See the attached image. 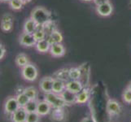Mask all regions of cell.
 I'll list each match as a JSON object with an SVG mask.
<instances>
[{"label":"cell","instance_id":"obj_18","mask_svg":"<svg viewBox=\"0 0 131 122\" xmlns=\"http://www.w3.org/2000/svg\"><path fill=\"white\" fill-rule=\"evenodd\" d=\"M53 77L55 79H59L61 81H64L67 82L69 81V69H60L57 70L55 73L53 74Z\"/></svg>","mask_w":131,"mask_h":122},{"label":"cell","instance_id":"obj_29","mask_svg":"<svg viewBox=\"0 0 131 122\" xmlns=\"http://www.w3.org/2000/svg\"><path fill=\"white\" fill-rule=\"evenodd\" d=\"M41 116H40L37 112H30L27 115L26 122H39Z\"/></svg>","mask_w":131,"mask_h":122},{"label":"cell","instance_id":"obj_37","mask_svg":"<svg viewBox=\"0 0 131 122\" xmlns=\"http://www.w3.org/2000/svg\"><path fill=\"white\" fill-rule=\"evenodd\" d=\"M83 2H91V1H94V0H82Z\"/></svg>","mask_w":131,"mask_h":122},{"label":"cell","instance_id":"obj_9","mask_svg":"<svg viewBox=\"0 0 131 122\" xmlns=\"http://www.w3.org/2000/svg\"><path fill=\"white\" fill-rule=\"evenodd\" d=\"M19 42L23 47H35V44L37 42L35 41L32 34L23 32L19 37Z\"/></svg>","mask_w":131,"mask_h":122},{"label":"cell","instance_id":"obj_7","mask_svg":"<svg viewBox=\"0 0 131 122\" xmlns=\"http://www.w3.org/2000/svg\"><path fill=\"white\" fill-rule=\"evenodd\" d=\"M54 83V77L51 76H47L42 77L39 81V89L44 94L52 92V87Z\"/></svg>","mask_w":131,"mask_h":122},{"label":"cell","instance_id":"obj_5","mask_svg":"<svg viewBox=\"0 0 131 122\" xmlns=\"http://www.w3.org/2000/svg\"><path fill=\"white\" fill-rule=\"evenodd\" d=\"M97 14L102 17L110 16L113 12V6L110 2H107L104 3L97 5L95 7Z\"/></svg>","mask_w":131,"mask_h":122},{"label":"cell","instance_id":"obj_1","mask_svg":"<svg viewBox=\"0 0 131 122\" xmlns=\"http://www.w3.org/2000/svg\"><path fill=\"white\" fill-rule=\"evenodd\" d=\"M30 18L40 26H43L48 21L51 20V13L43 7H36L31 12Z\"/></svg>","mask_w":131,"mask_h":122},{"label":"cell","instance_id":"obj_17","mask_svg":"<svg viewBox=\"0 0 131 122\" xmlns=\"http://www.w3.org/2000/svg\"><path fill=\"white\" fill-rule=\"evenodd\" d=\"M39 25L36 23V22L32 19V18H29L27 19L24 24L23 27V32L28 33V34H34V31L38 29Z\"/></svg>","mask_w":131,"mask_h":122},{"label":"cell","instance_id":"obj_30","mask_svg":"<svg viewBox=\"0 0 131 122\" xmlns=\"http://www.w3.org/2000/svg\"><path fill=\"white\" fill-rule=\"evenodd\" d=\"M123 101L127 103V104H131V90L129 88H126L122 94Z\"/></svg>","mask_w":131,"mask_h":122},{"label":"cell","instance_id":"obj_12","mask_svg":"<svg viewBox=\"0 0 131 122\" xmlns=\"http://www.w3.org/2000/svg\"><path fill=\"white\" fill-rule=\"evenodd\" d=\"M28 112L25 107H20L11 116V120L12 122H26V118Z\"/></svg>","mask_w":131,"mask_h":122},{"label":"cell","instance_id":"obj_40","mask_svg":"<svg viewBox=\"0 0 131 122\" xmlns=\"http://www.w3.org/2000/svg\"><path fill=\"white\" fill-rule=\"evenodd\" d=\"M0 2H3V1H2V0H0Z\"/></svg>","mask_w":131,"mask_h":122},{"label":"cell","instance_id":"obj_25","mask_svg":"<svg viewBox=\"0 0 131 122\" xmlns=\"http://www.w3.org/2000/svg\"><path fill=\"white\" fill-rule=\"evenodd\" d=\"M16 97L17 102H18V103H19L20 107H25L27 103H28L30 100V99L29 98V97L25 94V92L16 94Z\"/></svg>","mask_w":131,"mask_h":122},{"label":"cell","instance_id":"obj_13","mask_svg":"<svg viewBox=\"0 0 131 122\" xmlns=\"http://www.w3.org/2000/svg\"><path fill=\"white\" fill-rule=\"evenodd\" d=\"M51 109H52V107L50 105L47 101H45V100L38 101L37 112L41 116H45L47 115H49L51 113Z\"/></svg>","mask_w":131,"mask_h":122},{"label":"cell","instance_id":"obj_15","mask_svg":"<svg viewBox=\"0 0 131 122\" xmlns=\"http://www.w3.org/2000/svg\"><path fill=\"white\" fill-rule=\"evenodd\" d=\"M90 91L87 87H84L83 90L78 94H77V99L76 103L78 104H84V103H87L90 99Z\"/></svg>","mask_w":131,"mask_h":122},{"label":"cell","instance_id":"obj_21","mask_svg":"<svg viewBox=\"0 0 131 122\" xmlns=\"http://www.w3.org/2000/svg\"><path fill=\"white\" fill-rule=\"evenodd\" d=\"M15 63L17 65V67L22 69V68H24L25 65L29 64L30 62H29V59L28 56L25 55V53H20L16 56Z\"/></svg>","mask_w":131,"mask_h":122},{"label":"cell","instance_id":"obj_10","mask_svg":"<svg viewBox=\"0 0 131 122\" xmlns=\"http://www.w3.org/2000/svg\"><path fill=\"white\" fill-rule=\"evenodd\" d=\"M84 87L85 86L80 80H69L66 82V90H69V91L75 94L81 92Z\"/></svg>","mask_w":131,"mask_h":122},{"label":"cell","instance_id":"obj_3","mask_svg":"<svg viewBox=\"0 0 131 122\" xmlns=\"http://www.w3.org/2000/svg\"><path fill=\"white\" fill-rule=\"evenodd\" d=\"M44 100L47 101L52 108H64L67 106V103L64 101L60 94H57L54 92L45 94Z\"/></svg>","mask_w":131,"mask_h":122},{"label":"cell","instance_id":"obj_22","mask_svg":"<svg viewBox=\"0 0 131 122\" xmlns=\"http://www.w3.org/2000/svg\"><path fill=\"white\" fill-rule=\"evenodd\" d=\"M25 94L29 97L30 100H38V90L34 86H27L25 88Z\"/></svg>","mask_w":131,"mask_h":122},{"label":"cell","instance_id":"obj_28","mask_svg":"<svg viewBox=\"0 0 131 122\" xmlns=\"http://www.w3.org/2000/svg\"><path fill=\"white\" fill-rule=\"evenodd\" d=\"M8 3H9L10 7L14 11L21 10L24 6V3L20 1V0H11Z\"/></svg>","mask_w":131,"mask_h":122},{"label":"cell","instance_id":"obj_38","mask_svg":"<svg viewBox=\"0 0 131 122\" xmlns=\"http://www.w3.org/2000/svg\"><path fill=\"white\" fill-rule=\"evenodd\" d=\"M3 2H5V3H9L11 1V0H2Z\"/></svg>","mask_w":131,"mask_h":122},{"label":"cell","instance_id":"obj_31","mask_svg":"<svg viewBox=\"0 0 131 122\" xmlns=\"http://www.w3.org/2000/svg\"><path fill=\"white\" fill-rule=\"evenodd\" d=\"M6 56V48L4 47V45L0 42V60L5 57Z\"/></svg>","mask_w":131,"mask_h":122},{"label":"cell","instance_id":"obj_8","mask_svg":"<svg viewBox=\"0 0 131 122\" xmlns=\"http://www.w3.org/2000/svg\"><path fill=\"white\" fill-rule=\"evenodd\" d=\"M106 109L110 116H117L121 112V105L116 99H109L107 103Z\"/></svg>","mask_w":131,"mask_h":122},{"label":"cell","instance_id":"obj_14","mask_svg":"<svg viewBox=\"0 0 131 122\" xmlns=\"http://www.w3.org/2000/svg\"><path fill=\"white\" fill-rule=\"evenodd\" d=\"M46 39L48 41V42L51 46V45H53V44L62 43L64 37H63V34L60 32V31H59L58 29H56L55 31H53L51 34L47 35Z\"/></svg>","mask_w":131,"mask_h":122},{"label":"cell","instance_id":"obj_36","mask_svg":"<svg viewBox=\"0 0 131 122\" xmlns=\"http://www.w3.org/2000/svg\"><path fill=\"white\" fill-rule=\"evenodd\" d=\"M127 88H129L130 90H131V82H129V84L128 85V86H127Z\"/></svg>","mask_w":131,"mask_h":122},{"label":"cell","instance_id":"obj_19","mask_svg":"<svg viewBox=\"0 0 131 122\" xmlns=\"http://www.w3.org/2000/svg\"><path fill=\"white\" fill-rule=\"evenodd\" d=\"M66 89V82L64 81L55 79L54 78V83L52 87V92L57 94H61L64 90Z\"/></svg>","mask_w":131,"mask_h":122},{"label":"cell","instance_id":"obj_27","mask_svg":"<svg viewBox=\"0 0 131 122\" xmlns=\"http://www.w3.org/2000/svg\"><path fill=\"white\" fill-rule=\"evenodd\" d=\"M38 103V100H29V102L25 107V109L28 113L37 112Z\"/></svg>","mask_w":131,"mask_h":122},{"label":"cell","instance_id":"obj_33","mask_svg":"<svg viewBox=\"0 0 131 122\" xmlns=\"http://www.w3.org/2000/svg\"><path fill=\"white\" fill-rule=\"evenodd\" d=\"M107 2H110V0H94V4H95L96 6L99 5V4L107 3Z\"/></svg>","mask_w":131,"mask_h":122},{"label":"cell","instance_id":"obj_32","mask_svg":"<svg viewBox=\"0 0 131 122\" xmlns=\"http://www.w3.org/2000/svg\"><path fill=\"white\" fill-rule=\"evenodd\" d=\"M81 122H97L95 120H94V117L92 116H88V117H85L84 119L82 120Z\"/></svg>","mask_w":131,"mask_h":122},{"label":"cell","instance_id":"obj_26","mask_svg":"<svg viewBox=\"0 0 131 122\" xmlns=\"http://www.w3.org/2000/svg\"><path fill=\"white\" fill-rule=\"evenodd\" d=\"M43 29L45 31V33H46L47 36L49 35L50 34H51L53 31H55L57 29V26H56V24L55 23V21H53L52 20L48 21L46 25H44L43 26Z\"/></svg>","mask_w":131,"mask_h":122},{"label":"cell","instance_id":"obj_23","mask_svg":"<svg viewBox=\"0 0 131 122\" xmlns=\"http://www.w3.org/2000/svg\"><path fill=\"white\" fill-rule=\"evenodd\" d=\"M33 36H34V38L36 42L46 39V38H47V34L43 29V27L40 26V25L38 27V29L34 31V33L33 34Z\"/></svg>","mask_w":131,"mask_h":122},{"label":"cell","instance_id":"obj_4","mask_svg":"<svg viewBox=\"0 0 131 122\" xmlns=\"http://www.w3.org/2000/svg\"><path fill=\"white\" fill-rule=\"evenodd\" d=\"M20 105L17 102L16 96H9L4 102L3 105V112L6 116H11L14 112L20 108Z\"/></svg>","mask_w":131,"mask_h":122},{"label":"cell","instance_id":"obj_6","mask_svg":"<svg viewBox=\"0 0 131 122\" xmlns=\"http://www.w3.org/2000/svg\"><path fill=\"white\" fill-rule=\"evenodd\" d=\"M13 23H14V17L12 14L5 13L1 18V24L0 27L3 32H10L13 28Z\"/></svg>","mask_w":131,"mask_h":122},{"label":"cell","instance_id":"obj_35","mask_svg":"<svg viewBox=\"0 0 131 122\" xmlns=\"http://www.w3.org/2000/svg\"><path fill=\"white\" fill-rule=\"evenodd\" d=\"M20 1H22V2L24 3V4H25L27 3H29L30 1H32V0H20Z\"/></svg>","mask_w":131,"mask_h":122},{"label":"cell","instance_id":"obj_20","mask_svg":"<svg viewBox=\"0 0 131 122\" xmlns=\"http://www.w3.org/2000/svg\"><path fill=\"white\" fill-rule=\"evenodd\" d=\"M50 47L51 45L48 42V41L47 39H43L41 41L36 42L35 44V48L36 50L40 52V53H47L50 51Z\"/></svg>","mask_w":131,"mask_h":122},{"label":"cell","instance_id":"obj_34","mask_svg":"<svg viewBox=\"0 0 131 122\" xmlns=\"http://www.w3.org/2000/svg\"><path fill=\"white\" fill-rule=\"evenodd\" d=\"M25 87H23V86H19L17 89H16V94H20V93H23V92H25Z\"/></svg>","mask_w":131,"mask_h":122},{"label":"cell","instance_id":"obj_16","mask_svg":"<svg viewBox=\"0 0 131 122\" xmlns=\"http://www.w3.org/2000/svg\"><path fill=\"white\" fill-rule=\"evenodd\" d=\"M60 96L64 99V101L67 103V105H71L73 104V103H76L77 94L69 91V90L65 89L64 90V92L60 94Z\"/></svg>","mask_w":131,"mask_h":122},{"label":"cell","instance_id":"obj_39","mask_svg":"<svg viewBox=\"0 0 131 122\" xmlns=\"http://www.w3.org/2000/svg\"><path fill=\"white\" fill-rule=\"evenodd\" d=\"M129 8L131 9V0L129 1Z\"/></svg>","mask_w":131,"mask_h":122},{"label":"cell","instance_id":"obj_2","mask_svg":"<svg viewBox=\"0 0 131 122\" xmlns=\"http://www.w3.org/2000/svg\"><path fill=\"white\" fill-rule=\"evenodd\" d=\"M21 76L25 81L33 82L38 76V70L35 64L29 63L21 69Z\"/></svg>","mask_w":131,"mask_h":122},{"label":"cell","instance_id":"obj_11","mask_svg":"<svg viewBox=\"0 0 131 122\" xmlns=\"http://www.w3.org/2000/svg\"><path fill=\"white\" fill-rule=\"evenodd\" d=\"M49 52L51 56L55 58H60L65 55L66 50L64 46L62 43H56L51 45V47H50Z\"/></svg>","mask_w":131,"mask_h":122},{"label":"cell","instance_id":"obj_24","mask_svg":"<svg viewBox=\"0 0 131 122\" xmlns=\"http://www.w3.org/2000/svg\"><path fill=\"white\" fill-rule=\"evenodd\" d=\"M82 76V71L78 68H70L69 69V78L70 80H80Z\"/></svg>","mask_w":131,"mask_h":122}]
</instances>
